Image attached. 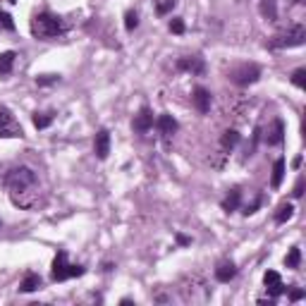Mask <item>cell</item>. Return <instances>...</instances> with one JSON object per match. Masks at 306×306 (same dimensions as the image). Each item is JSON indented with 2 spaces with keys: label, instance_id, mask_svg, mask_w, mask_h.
<instances>
[{
  "label": "cell",
  "instance_id": "603a6c76",
  "mask_svg": "<svg viewBox=\"0 0 306 306\" xmlns=\"http://www.w3.org/2000/svg\"><path fill=\"white\" fill-rule=\"evenodd\" d=\"M53 117H55L53 112H43V115L36 112V115H34V127H36V129H46V127H51Z\"/></svg>",
  "mask_w": 306,
  "mask_h": 306
},
{
  "label": "cell",
  "instance_id": "7c38bea8",
  "mask_svg": "<svg viewBox=\"0 0 306 306\" xmlns=\"http://www.w3.org/2000/svg\"><path fill=\"white\" fill-rule=\"evenodd\" d=\"M156 127H158V132H161V137L163 139H170L175 132H177V120L172 117V115H167V112H163V115H158V120H156Z\"/></svg>",
  "mask_w": 306,
  "mask_h": 306
},
{
  "label": "cell",
  "instance_id": "30bf717a",
  "mask_svg": "<svg viewBox=\"0 0 306 306\" xmlns=\"http://www.w3.org/2000/svg\"><path fill=\"white\" fill-rule=\"evenodd\" d=\"M192 103H194L196 110L206 115V112L211 110L213 96H211V91H208V89H203V86H196V89H194V96H192Z\"/></svg>",
  "mask_w": 306,
  "mask_h": 306
},
{
  "label": "cell",
  "instance_id": "7402d4cb",
  "mask_svg": "<svg viewBox=\"0 0 306 306\" xmlns=\"http://www.w3.org/2000/svg\"><path fill=\"white\" fill-rule=\"evenodd\" d=\"M299 263H302V251H299V247H292L289 253L285 256V266L287 268H299Z\"/></svg>",
  "mask_w": 306,
  "mask_h": 306
},
{
  "label": "cell",
  "instance_id": "4316f807",
  "mask_svg": "<svg viewBox=\"0 0 306 306\" xmlns=\"http://www.w3.org/2000/svg\"><path fill=\"white\" fill-rule=\"evenodd\" d=\"M0 29H5V31H15V22H12V17H10L5 10H0Z\"/></svg>",
  "mask_w": 306,
  "mask_h": 306
},
{
  "label": "cell",
  "instance_id": "d6986e66",
  "mask_svg": "<svg viewBox=\"0 0 306 306\" xmlns=\"http://www.w3.org/2000/svg\"><path fill=\"white\" fill-rule=\"evenodd\" d=\"M15 60H17V53H15V51L0 53V74H10L12 67H15Z\"/></svg>",
  "mask_w": 306,
  "mask_h": 306
},
{
  "label": "cell",
  "instance_id": "2e32d148",
  "mask_svg": "<svg viewBox=\"0 0 306 306\" xmlns=\"http://www.w3.org/2000/svg\"><path fill=\"white\" fill-rule=\"evenodd\" d=\"M258 10H261L263 19H268V22H275V19H278V0H261Z\"/></svg>",
  "mask_w": 306,
  "mask_h": 306
},
{
  "label": "cell",
  "instance_id": "cb8c5ba5",
  "mask_svg": "<svg viewBox=\"0 0 306 306\" xmlns=\"http://www.w3.org/2000/svg\"><path fill=\"white\" fill-rule=\"evenodd\" d=\"M137 27H139V15H137V10H129V12L125 15V29H127V31H134Z\"/></svg>",
  "mask_w": 306,
  "mask_h": 306
},
{
  "label": "cell",
  "instance_id": "1f68e13d",
  "mask_svg": "<svg viewBox=\"0 0 306 306\" xmlns=\"http://www.w3.org/2000/svg\"><path fill=\"white\" fill-rule=\"evenodd\" d=\"M302 194H304V182L299 180V182H297V187H294V196H302Z\"/></svg>",
  "mask_w": 306,
  "mask_h": 306
},
{
  "label": "cell",
  "instance_id": "d590c367",
  "mask_svg": "<svg viewBox=\"0 0 306 306\" xmlns=\"http://www.w3.org/2000/svg\"><path fill=\"white\" fill-rule=\"evenodd\" d=\"M0 225H2V223H0Z\"/></svg>",
  "mask_w": 306,
  "mask_h": 306
},
{
  "label": "cell",
  "instance_id": "8992f818",
  "mask_svg": "<svg viewBox=\"0 0 306 306\" xmlns=\"http://www.w3.org/2000/svg\"><path fill=\"white\" fill-rule=\"evenodd\" d=\"M0 137L2 139H22L24 137L22 125L15 120V115L7 108H0Z\"/></svg>",
  "mask_w": 306,
  "mask_h": 306
},
{
  "label": "cell",
  "instance_id": "6da1fadb",
  "mask_svg": "<svg viewBox=\"0 0 306 306\" xmlns=\"http://www.w3.org/2000/svg\"><path fill=\"white\" fill-rule=\"evenodd\" d=\"M5 187H7V194L10 201L17 206V208H34L38 203V177L36 172L27 165L12 167L7 175H5Z\"/></svg>",
  "mask_w": 306,
  "mask_h": 306
},
{
  "label": "cell",
  "instance_id": "5bb4252c",
  "mask_svg": "<svg viewBox=\"0 0 306 306\" xmlns=\"http://www.w3.org/2000/svg\"><path fill=\"white\" fill-rule=\"evenodd\" d=\"M282 139H285V125H282V120H275L273 127H270L268 134H266V144H268V146H280Z\"/></svg>",
  "mask_w": 306,
  "mask_h": 306
},
{
  "label": "cell",
  "instance_id": "d6a6232c",
  "mask_svg": "<svg viewBox=\"0 0 306 306\" xmlns=\"http://www.w3.org/2000/svg\"><path fill=\"white\" fill-rule=\"evenodd\" d=\"M177 242H180V244H189V237H184V234H177Z\"/></svg>",
  "mask_w": 306,
  "mask_h": 306
},
{
  "label": "cell",
  "instance_id": "836d02e7",
  "mask_svg": "<svg viewBox=\"0 0 306 306\" xmlns=\"http://www.w3.org/2000/svg\"><path fill=\"white\" fill-rule=\"evenodd\" d=\"M294 2H297V5H299V2H304V0H294Z\"/></svg>",
  "mask_w": 306,
  "mask_h": 306
},
{
  "label": "cell",
  "instance_id": "4dcf8cb0",
  "mask_svg": "<svg viewBox=\"0 0 306 306\" xmlns=\"http://www.w3.org/2000/svg\"><path fill=\"white\" fill-rule=\"evenodd\" d=\"M258 206H261V198H256L253 203L244 206V211H242V213H244V216H251V213H256V208H258Z\"/></svg>",
  "mask_w": 306,
  "mask_h": 306
},
{
  "label": "cell",
  "instance_id": "9a60e30c",
  "mask_svg": "<svg viewBox=\"0 0 306 306\" xmlns=\"http://www.w3.org/2000/svg\"><path fill=\"white\" fill-rule=\"evenodd\" d=\"M41 285H43V280L38 273H27L24 280H22V285H19V292H36V289H41Z\"/></svg>",
  "mask_w": 306,
  "mask_h": 306
},
{
  "label": "cell",
  "instance_id": "83f0119b",
  "mask_svg": "<svg viewBox=\"0 0 306 306\" xmlns=\"http://www.w3.org/2000/svg\"><path fill=\"white\" fill-rule=\"evenodd\" d=\"M170 31H172V34H184V19L175 17V19L170 22Z\"/></svg>",
  "mask_w": 306,
  "mask_h": 306
},
{
  "label": "cell",
  "instance_id": "44dd1931",
  "mask_svg": "<svg viewBox=\"0 0 306 306\" xmlns=\"http://www.w3.org/2000/svg\"><path fill=\"white\" fill-rule=\"evenodd\" d=\"M292 216H294V206H292V203H282V206L278 208V213H275V223L278 225L287 223Z\"/></svg>",
  "mask_w": 306,
  "mask_h": 306
},
{
  "label": "cell",
  "instance_id": "d4e9b609",
  "mask_svg": "<svg viewBox=\"0 0 306 306\" xmlns=\"http://www.w3.org/2000/svg\"><path fill=\"white\" fill-rule=\"evenodd\" d=\"M175 5H177V0H158L156 2V12L158 15H167V12L175 10Z\"/></svg>",
  "mask_w": 306,
  "mask_h": 306
},
{
  "label": "cell",
  "instance_id": "52a82bcc",
  "mask_svg": "<svg viewBox=\"0 0 306 306\" xmlns=\"http://www.w3.org/2000/svg\"><path fill=\"white\" fill-rule=\"evenodd\" d=\"M177 70L192 72L196 77H203V74H206V62H203L201 55H187V57H180V60H177Z\"/></svg>",
  "mask_w": 306,
  "mask_h": 306
},
{
  "label": "cell",
  "instance_id": "484cf974",
  "mask_svg": "<svg viewBox=\"0 0 306 306\" xmlns=\"http://www.w3.org/2000/svg\"><path fill=\"white\" fill-rule=\"evenodd\" d=\"M292 84H294V86H299V89H306V70H304V67L294 70V74H292Z\"/></svg>",
  "mask_w": 306,
  "mask_h": 306
},
{
  "label": "cell",
  "instance_id": "f546056e",
  "mask_svg": "<svg viewBox=\"0 0 306 306\" xmlns=\"http://www.w3.org/2000/svg\"><path fill=\"white\" fill-rule=\"evenodd\" d=\"M55 82H60L57 74H46V77H38V79H36L38 86H48V84H55Z\"/></svg>",
  "mask_w": 306,
  "mask_h": 306
},
{
  "label": "cell",
  "instance_id": "3957f363",
  "mask_svg": "<svg viewBox=\"0 0 306 306\" xmlns=\"http://www.w3.org/2000/svg\"><path fill=\"white\" fill-rule=\"evenodd\" d=\"M304 41H306V27L304 24H292L289 29L275 34L268 41V48H297V46H304Z\"/></svg>",
  "mask_w": 306,
  "mask_h": 306
},
{
  "label": "cell",
  "instance_id": "7a4b0ae2",
  "mask_svg": "<svg viewBox=\"0 0 306 306\" xmlns=\"http://www.w3.org/2000/svg\"><path fill=\"white\" fill-rule=\"evenodd\" d=\"M67 31V24L62 22V17L57 15H51V12H38L34 15L31 19V34L41 41H51V38H57Z\"/></svg>",
  "mask_w": 306,
  "mask_h": 306
},
{
  "label": "cell",
  "instance_id": "ba28073f",
  "mask_svg": "<svg viewBox=\"0 0 306 306\" xmlns=\"http://www.w3.org/2000/svg\"><path fill=\"white\" fill-rule=\"evenodd\" d=\"M263 285H266V289H268V294H270L273 299H278L280 294L287 292V287L282 285L278 270H266V275H263Z\"/></svg>",
  "mask_w": 306,
  "mask_h": 306
},
{
  "label": "cell",
  "instance_id": "8fae6325",
  "mask_svg": "<svg viewBox=\"0 0 306 306\" xmlns=\"http://www.w3.org/2000/svg\"><path fill=\"white\" fill-rule=\"evenodd\" d=\"M93 151H96V158H98V161H106V158H108V153H110V132H108V129H101V132L96 134Z\"/></svg>",
  "mask_w": 306,
  "mask_h": 306
},
{
  "label": "cell",
  "instance_id": "e575fe53",
  "mask_svg": "<svg viewBox=\"0 0 306 306\" xmlns=\"http://www.w3.org/2000/svg\"><path fill=\"white\" fill-rule=\"evenodd\" d=\"M10 2H17V0H10Z\"/></svg>",
  "mask_w": 306,
  "mask_h": 306
},
{
  "label": "cell",
  "instance_id": "277c9868",
  "mask_svg": "<svg viewBox=\"0 0 306 306\" xmlns=\"http://www.w3.org/2000/svg\"><path fill=\"white\" fill-rule=\"evenodd\" d=\"M84 273V266H72L67 263V253L65 251H57V256L53 258V270H51V280L53 282H62L67 278H82Z\"/></svg>",
  "mask_w": 306,
  "mask_h": 306
},
{
  "label": "cell",
  "instance_id": "ac0fdd59",
  "mask_svg": "<svg viewBox=\"0 0 306 306\" xmlns=\"http://www.w3.org/2000/svg\"><path fill=\"white\" fill-rule=\"evenodd\" d=\"M239 201H242V192L239 189H230V194L223 198V211L225 213H232L239 208Z\"/></svg>",
  "mask_w": 306,
  "mask_h": 306
},
{
  "label": "cell",
  "instance_id": "f1b7e54d",
  "mask_svg": "<svg viewBox=\"0 0 306 306\" xmlns=\"http://www.w3.org/2000/svg\"><path fill=\"white\" fill-rule=\"evenodd\" d=\"M287 292H289V302H299V299H304V297H306L304 289H294L292 285L287 287Z\"/></svg>",
  "mask_w": 306,
  "mask_h": 306
},
{
  "label": "cell",
  "instance_id": "ffe728a7",
  "mask_svg": "<svg viewBox=\"0 0 306 306\" xmlns=\"http://www.w3.org/2000/svg\"><path fill=\"white\" fill-rule=\"evenodd\" d=\"M282 177H285V158H278L275 165H273V177H270V187L273 189H280Z\"/></svg>",
  "mask_w": 306,
  "mask_h": 306
},
{
  "label": "cell",
  "instance_id": "9c48e42d",
  "mask_svg": "<svg viewBox=\"0 0 306 306\" xmlns=\"http://www.w3.org/2000/svg\"><path fill=\"white\" fill-rule=\"evenodd\" d=\"M153 127V110L151 108H141L139 115H134V122H132V129L137 132V134H146L148 129Z\"/></svg>",
  "mask_w": 306,
  "mask_h": 306
},
{
  "label": "cell",
  "instance_id": "e0dca14e",
  "mask_svg": "<svg viewBox=\"0 0 306 306\" xmlns=\"http://www.w3.org/2000/svg\"><path fill=\"white\" fill-rule=\"evenodd\" d=\"M239 139H242V137H239L237 129H227V132H223V137H220V148L227 153V151H232V148L239 144Z\"/></svg>",
  "mask_w": 306,
  "mask_h": 306
},
{
  "label": "cell",
  "instance_id": "4fadbf2b",
  "mask_svg": "<svg viewBox=\"0 0 306 306\" xmlns=\"http://www.w3.org/2000/svg\"><path fill=\"white\" fill-rule=\"evenodd\" d=\"M234 275H237V266L232 261L218 263V268H216V280L218 282H230V280H234Z\"/></svg>",
  "mask_w": 306,
  "mask_h": 306
},
{
  "label": "cell",
  "instance_id": "5b68a950",
  "mask_svg": "<svg viewBox=\"0 0 306 306\" xmlns=\"http://www.w3.org/2000/svg\"><path fill=\"white\" fill-rule=\"evenodd\" d=\"M258 77H261V67L258 65H249V62H242V65L230 70V79L237 86H249V84L258 82Z\"/></svg>",
  "mask_w": 306,
  "mask_h": 306
}]
</instances>
